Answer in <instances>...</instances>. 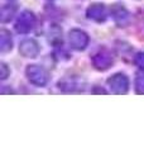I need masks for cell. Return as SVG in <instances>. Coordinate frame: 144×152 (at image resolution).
Listing matches in <instances>:
<instances>
[{"instance_id":"6da1fadb","label":"cell","mask_w":144,"mask_h":152,"mask_svg":"<svg viewBox=\"0 0 144 152\" xmlns=\"http://www.w3.org/2000/svg\"><path fill=\"white\" fill-rule=\"evenodd\" d=\"M58 88L63 93H82L86 88V81L79 76H66L58 81Z\"/></svg>"},{"instance_id":"7a4b0ae2","label":"cell","mask_w":144,"mask_h":152,"mask_svg":"<svg viewBox=\"0 0 144 152\" xmlns=\"http://www.w3.org/2000/svg\"><path fill=\"white\" fill-rule=\"evenodd\" d=\"M29 83L36 86H44L48 83V72L39 65H29L25 70Z\"/></svg>"},{"instance_id":"3957f363","label":"cell","mask_w":144,"mask_h":152,"mask_svg":"<svg viewBox=\"0 0 144 152\" xmlns=\"http://www.w3.org/2000/svg\"><path fill=\"white\" fill-rule=\"evenodd\" d=\"M108 85L111 93L118 95H125L129 90V79L125 74L118 72L108 79Z\"/></svg>"},{"instance_id":"277c9868","label":"cell","mask_w":144,"mask_h":152,"mask_svg":"<svg viewBox=\"0 0 144 152\" xmlns=\"http://www.w3.org/2000/svg\"><path fill=\"white\" fill-rule=\"evenodd\" d=\"M36 26V15L31 10H23L15 22V31L22 34L29 33Z\"/></svg>"},{"instance_id":"5b68a950","label":"cell","mask_w":144,"mask_h":152,"mask_svg":"<svg viewBox=\"0 0 144 152\" xmlns=\"http://www.w3.org/2000/svg\"><path fill=\"white\" fill-rule=\"evenodd\" d=\"M90 38L87 33L81 29H71L68 33V42L71 48L76 51H84L89 45Z\"/></svg>"},{"instance_id":"8992f818","label":"cell","mask_w":144,"mask_h":152,"mask_svg":"<svg viewBox=\"0 0 144 152\" xmlns=\"http://www.w3.org/2000/svg\"><path fill=\"white\" fill-rule=\"evenodd\" d=\"M110 13H111V17L118 27H127L130 23L132 15L123 4H113L110 8Z\"/></svg>"},{"instance_id":"52a82bcc","label":"cell","mask_w":144,"mask_h":152,"mask_svg":"<svg viewBox=\"0 0 144 152\" xmlns=\"http://www.w3.org/2000/svg\"><path fill=\"white\" fill-rule=\"evenodd\" d=\"M114 60L113 56L106 50H100L99 52L92 56V65L96 70L99 71H106L113 66Z\"/></svg>"},{"instance_id":"ba28073f","label":"cell","mask_w":144,"mask_h":152,"mask_svg":"<svg viewBox=\"0 0 144 152\" xmlns=\"http://www.w3.org/2000/svg\"><path fill=\"white\" fill-rule=\"evenodd\" d=\"M39 45L36 39H32V38H27V39L22 41L20 46H19V53L23 57H27V58H34L39 53Z\"/></svg>"},{"instance_id":"9c48e42d","label":"cell","mask_w":144,"mask_h":152,"mask_svg":"<svg viewBox=\"0 0 144 152\" xmlns=\"http://www.w3.org/2000/svg\"><path fill=\"white\" fill-rule=\"evenodd\" d=\"M86 15H87V18L91 19V20L97 22V23H103V22L106 20L108 12H106V8H105L104 4L95 3V4H91V5L87 8Z\"/></svg>"},{"instance_id":"30bf717a","label":"cell","mask_w":144,"mask_h":152,"mask_svg":"<svg viewBox=\"0 0 144 152\" xmlns=\"http://www.w3.org/2000/svg\"><path fill=\"white\" fill-rule=\"evenodd\" d=\"M12 48H13V39L10 32L7 29H1L0 31V51L3 53H5V52L12 51Z\"/></svg>"},{"instance_id":"8fae6325","label":"cell","mask_w":144,"mask_h":152,"mask_svg":"<svg viewBox=\"0 0 144 152\" xmlns=\"http://www.w3.org/2000/svg\"><path fill=\"white\" fill-rule=\"evenodd\" d=\"M17 12V5L14 4H7V5H3L1 8V22L5 23L9 22L13 18V15Z\"/></svg>"},{"instance_id":"7c38bea8","label":"cell","mask_w":144,"mask_h":152,"mask_svg":"<svg viewBox=\"0 0 144 152\" xmlns=\"http://www.w3.org/2000/svg\"><path fill=\"white\" fill-rule=\"evenodd\" d=\"M135 93L139 95H144V71H139L135 75Z\"/></svg>"},{"instance_id":"4fadbf2b","label":"cell","mask_w":144,"mask_h":152,"mask_svg":"<svg viewBox=\"0 0 144 152\" xmlns=\"http://www.w3.org/2000/svg\"><path fill=\"white\" fill-rule=\"evenodd\" d=\"M133 61L140 70H144V52H138V53L134 56Z\"/></svg>"},{"instance_id":"5bb4252c","label":"cell","mask_w":144,"mask_h":152,"mask_svg":"<svg viewBox=\"0 0 144 152\" xmlns=\"http://www.w3.org/2000/svg\"><path fill=\"white\" fill-rule=\"evenodd\" d=\"M9 75H10V70L8 69V66L5 64L1 62V64H0V79L5 80V79H8Z\"/></svg>"},{"instance_id":"9a60e30c","label":"cell","mask_w":144,"mask_h":152,"mask_svg":"<svg viewBox=\"0 0 144 152\" xmlns=\"http://www.w3.org/2000/svg\"><path fill=\"white\" fill-rule=\"evenodd\" d=\"M92 93L96 94V93H100V94H106V90H104L103 88L101 89H97V86H95V89L92 90Z\"/></svg>"}]
</instances>
